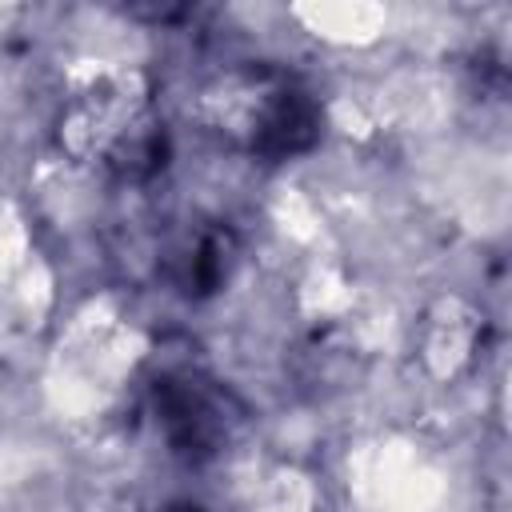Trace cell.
<instances>
[{
	"label": "cell",
	"instance_id": "cell-5",
	"mask_svg": "<svg viewBox=\"0 0 512 512\" xmlns=\"http://www.w3.org/2000/svg\"><path fill=\"white\" fill-rule=\"evenodd\" d=\"M160 512H200V508H192V504H172V508H160Z\"/></svg>",
	"mask_w": 512,
	"mask_h": 512
},
{
	"label": "cell",
	"instance_id": "cell-3",
	"mask_svg": "<svg viewBox=\"0 0 512 512\" xmlns=\"http://www.w3.org/2000/svg\"><path fill=\"white\" fill-rule=\"evenodd\" d=\"M152 412L168 448L188 464L224 456L248 424L240 396L196 364H164L152 376Z\"/></svg>",
	"mask_w": 512,
	"mask_h": 512
},
{
	"label": "cell",
	"instance_id": "cell-1",
	"mask_svg": "<svg viewBox=\"0 0 512 512\" xmlns=\"http://www.w3.org/2000/svg\"><path fill=\"white\" fill-rule=\"evenodd\" d=\"M220 128L260 160H288L308 152L320 140L324 112L316 96L272 68L240 72L228 80L224 96H216Z\"/></svg>",
	"mask_w": 512,
	"mask_h": 512
},
{
	"label": "cell",
	"instance_id": "cell-2",
	"mask_svg": "<svg viewBox=\"0 0 512 512\" xmlns=\"http://www.w3.org/2000/svg\"><path fill=\"white\" fill-rule=\"evenodd\" d=\"M68 152L104 164L128 184L152 180L168 160V132L152 104L136 88H112L84 96L60 124Z\"/></svg>",
	"mask_w": 512,
	"mask_h": 512
},
{
	"label": "cell",
	"instance_id": "cell-4",
	"mask_svg": "<svg viewBox=\"0 0 512 512\" xmlns=\"http://www.w3.org/2000/svg\"><path fill=\"white\" fill-rule=\"evenodd\" d=\"M236 264V236L224 224H200L168 252V272L184 296H212Z\"/></svg>",
	"mask_w": 512,
	"mask_h": 512
}]
</instances>
